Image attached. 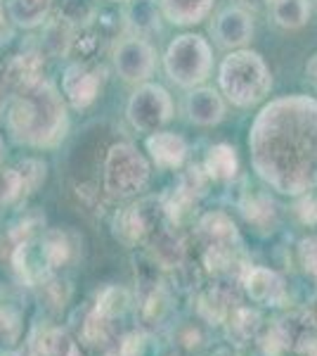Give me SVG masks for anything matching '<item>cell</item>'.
I'll use <instances>...</instances> for the list:
<instances>
[{
  "mask_svg": "<svg viewBox=\"0 0 317 356\" xmlns=\"http://www.w3.org/2000/svg\"><path fill=\"white\" fill-rule=\"evenodd\" d=\"M251 166L282 195L317 188V97H275L256 114L249 131Z\"/></svg>",
  "mask_w": 317,
  "mask_h": 356,
  "instance_id": "6da1fadb",
  "label": "cell"
},
{
  "mask_svg": "<svg viewBox=\"0 0 317 356\" xmlns=\"http://www.w3.org/2000/svg\"><path fill=\"white\" fill-rule=\"evenodd\" d=\"M8 126L17 143L36 147L57 145L67 131V112L55 86L36 81L22 90L10 110Z\"/></svg>",
  "mask_w": 317,
  "mask_h": 356,
  "instance_id": "7a4b0ae2",
  "label": "cell"
},
{
  "mask_svg": "<svg viewBox=\"0 0 317 356\" xmlns=\"http://www.w3.org/2000/svg\"><path fill=\"white\" fill-rule=\"evenodd\" d=\"M221 95L234 107H253L263 102L273 90V74L261 53L251 48L230 50L218 67Z\"/></svg>",
  "mask_w": 317,
  "mask_h": 356,
  "instance_id": "3957f363",
  "label": "cell"
},
{
  "mask_svg": "<svg viewBox=\"0 0 317 356\" xmlns=\"http://www.w3.org/2000/svg\"><path fill=\"white\" fill-rule=\"evenodd\" d=\"M169 79L180 88H197L213 72V50L199 33H182L173 38L164 55Z\"/></svg>",
  "mask_w": 317,
  "mask_h": 356,
  "instance_id": "277c9868",
  "label": "cell"
},
{
  "mask_svg": "<svg viewBox=\"0 0 317 356\" xmlns=\"http://www.w3.org/2000/svg\"><path fill=\"white\" fill-rule=\"evenodd\" d=\"M152 166L130 143L112 145L105 162V191L109 197L128 200L149 186Z\"/></svg>",
  "mask_w": 317,
  "mask_h": 356,
  "instance_id": "5b68a950",
  "label": "cell"
},
{
  "mask_svg": "<svg viewBox=\"0 0 317 356\" xmlns=\"http://www.w3.org/2000/svg\"><path fill=\"white\" fill-rule=\"evenodd\" d=\"M173 119V100L159 83H140L128 100V122L140 134L161 131Z\"/></svg>",
  "mask_w": 317,
  "mask_h": 356,
  "instance_id": "8992f818",
  "label": "cell"
},
{
  "mask_svg": "<svg viewBox=\"0 0 317 356\" xmlns=\"http://www.w3.org/2000/svg\"><path fill=\"white\" fill-rule=\"evenodd\" d=\"M114 65L123 81L145 83L157 67V53H154L152 43L142 36H130L119 43L117 53H114Z\"/></svg>",
  "mask_w": 317,
  "mask_h": 356,
  "instance_id": "52a82bcc",
  "label": "cell"
},
{
  "mask_svg": "<svg viewBox=\"0 0 317 356\" xmlns=\"http://www.w3.org/2000/svg\"><path fill=\"white\" fill-rule=\"evenodd\" d=\"M213 41L225 50H239L251 41L253 36V19L249 10L241 5H230L218 13L211 26Z\"/></svg>",
  "mask_w": 317,
  "mask_h": 356,
  "instance_id": "ba28073f",
  "label": "cell"
},
{
  "mask_svg": "<svg viewBox=\"0 0 317 356\" xmlns=\"http://www.w3.org/2000/svg\"><path fill=\"white\" fill-rule=\"evenodd\" d=\"M65 95L69 97L76 110H85L97 100L102 88V69H97L88 62H76L67 69L65 81H62Z\"/></svg>",
  "mask_w": 317,
  "mask_h": 356,
  "instance_id": "9c48e42d",
  "label": "cell"
},
{
  "mask_svg": "<svg viewBox=\"0 0 317 356\" xmlns=\"http://www.w3.org/2000/svg\"><path fill=\"white\" fill-rule=\"evenodd\" d=\"M241 285H244L246 295L253 302L265 304V307H280L286 300V285L282 275L273 268L265 266H249L241 273Z\"/></svg>",
  "mask_w": 317,
  "mask_h": 356,
  "instance_id": "30bf717a",
  "label": "cell"
},
{
  "mask_svg": "<svg viewBox=\"0 0 317 356\" xmlns=\"http://www.w3.org/2000/svg\"><path fill=\"white\" fill-rule=\"evenodd\" d=\"M149 259L159 268H180L185 261V240L169 221L149 233Z\"/></svg>",
  "mask_w": 317,
  "mask_h": 356,
  "instance_id": "8fae6325",
  "label": "cell"
},
{
  "mask_svg": "<svg viewBox=\"0 0 317 356\" xmlns=\"http://www.w3.org/2000/svg\"><path fill=\"white\" fill-rule=\"evenodd\" d=\"M185 110L192 124L197 126H216L225 119V97L213 86H197L189 88Z\"/></svg>",
  "mask_w": 317,
  "mask_h": 356,
  "instance_id": "7c38bea8",
  "label": "cell"
},
{
  "mask_svg": "<svg viewBox=\"0 0 317 356\" xmlns=\"http://www.w3.org/2000/svg\"><path fill=\"white\" fill-rule=\"evenodd\" d=\"M78 254H80V247L76 243V235L71 231L55 228V231H48L43 235L38 257L48 271H62L69 264L76 261Z\"/></svg>",
  "mask_w": 317,
  "mask_h": 356,
  "instance_id": "4fadbf2b",
  "label": "cell"
},
{
  "mask_svg": "<svg viewBox=\"0 0 317 356\" xmlns=\"http://www.w3.org/2000/svg\"><path fill=\"white\" fill-rule=\"evenodd\" d=\"M149 157L159 169H180L187 157V143L173 131H154L145 143Z\"/></svg>",
  "mask_w": 317,
  "mask_h": 356,
  "instance_id": "5bb4252c",
  "label": "cell"
},
{
  "mask_svg": "<svg viewBox=\"0 0 317 356\" xmlns=\"http://www.w3.org/2000/svg\"><path fill=\"white\" fill-rule=\"evenodd\" d=\"M197 235L204 245H239L237 223L225 211H209L197 221Z\"/></svg>",
  "mask_w": 317,
  "mask_h": 356,
  "instance_id": "9a60e30c",
  "label": "cell"
},
{
  "mask_svg": "<svg viewBox=\"0 0 317 356\" xmlns=\"http://www.w3.org/2000/svg\"><path fill=\"white\" fill-rule=\"evenodd\" d=\"M216 0H159L161 15L175 26H194L211 15Z\"/></svg>",
  "mask_w": 317,
  "mask_h": 356,
  "instance_id": "2e32d148",
  "label": "cell"
},
{
  "mask_svg": "<svg viewBox=\"0 0 317 356\" xmlns=\"http://www.w3.org/2000/svg\"><path fill=\"white\" fill-rule=\"evenodd\" d=\"M40 69H43V65H40L36 55H19L0 69V79L10 90H24L40 81Z\"/></svg>",
  "mask_w": 317,
  "mask_h": 356,
  "instance_id": "e0dca14e",
  "label": "cell"
},
{
  "mask_svg": "<svg viewBox=\"0 0 317 356\" xmlns=\"http://www.w3.org/2000/svg\"><path fill=\"white\" fill-rule=\"evenodd\" d=\"M234 304H237V297H234L232 290L225 288V285H213L211 290H206L204 295L199 297V314L204 316L209 323L218 325L228 321Z\"/></svg>",
  "mask_w": 317,
  "mask_h": 356,
  "instance_id": "ac0fdd59",
  "label": "cell"
},
{
  "mask_svg": "<svg viewBox=\"0 0 317 356\" xmlns=\"http://www.w3.org/2000/svg\"><path fill=\"white\" fill-rule=\"evenodd\" d=\"M241 214L244 219L253 223L256 228L261 231H273L277 226V204L270 195L265 193H253V195H246V200L241 202Z\"/></svg>",
  "mask_w": 317,
  "mask_h": 356,
  "instance_id": "d6986e66",
  "label": "cell"
},
{
  "mask_svg": "<svg viewBox=\"0 0 317 356\" xmlns=\"http://www.w3.org/2000/svg\"><path fill=\"white\" fill-rule=\"evenodd\" d=\"M204 171L211 181H232L239 171V157L237 150L228 143L213 145L204 159Z\"/></svg>",
  "mask_w": 317,
  "mask_h": 356,
  "instance_id": "ffe728a7",
  "label": "cell"
},
{
  "mask_svg": "<svg viewBox=\"0 0 317 356\" xmlns=\"http://www.w3.org/2000/svg\"><path fill=\"white\" fill-rule=\"evenodd\" d=\"M225 323H228L230 342L237 344V347H244V344H249L251 340H256L258 330H261V314L253 312V309L237 307L230 312Z\"/></svg>",
  "mask_w": 317,
  "mask_h": 356,
  "instance_id": "44dd1931",
  "label": "cell"
},
{
  "mask_svg": "<svg viewBox=\"0 0 317 356\" xmlns=\"http://www.w3.org/2000/svg\"><path fill=\"white\" fill-rule=\"evenodd\" d=\"M128 3L130 8L126 10V19L137 36L159 31V10L154 0H128Z\"/></svg>",
  "mask_w": 317,
  "mask_h": 356,
  "instance_id": "7402d4cb",
  "label": "cell"
},
{
  "mask_svg": "<svg viewBox=\"0 0 317 356\" xmlns=\"http://www.w3.org/2000/svg\"><path fill=\"white\" fill-rule=\"evenodd\" d=\"M273 8L275 24L282 29H301L310 19V3L308 0H277L270 5Z\"/></svg>",
  "mask_w": 317,
  "mask_h": 356,
  "instance_id": "603a6c76",
  "label": "cell"
},
{
  "mask_svg": "<svg viewBox=\"0 0 317 356\" xmlns=\"http://www.w3.org/2000/svg\"><path fill=\"white\" fill-rule=\"evenodd\" d=\"M50 3L53 0H10L8 10L17 24L31 29L45 22V17L50 13Z\"/></svg>",
  "mask_w": 317,
  "mask_h": 356,
  "instance_id": "cb8c5ba5",
  "label": "cell"
},
{
  "mask_svg": "<svg viewBox=\"0 0 317 356\" xmlns=\"http://www.w3.org/2000/svg\"><path fill=\"white\" fill-rule=\"evenodd\" d=\"M237 250L239 245H206L204 250V266L213 275H228L237 266Z\"/></svg>",
  "mask_w": 317,
  "mask_h": 356,
  "instance_id": "d4e9b609",
  "label": "cell"
},
{
  "mask_svg": "<svg viewBox=\"0 0 317 356\" xmlns=\"http://www.w3.org/2000/svg\"><path fill=\"white\" fill-rule=\"evenodd\" d=\"M128 304H130L128 290L119 288V285H109V288L102 290L100 297H97L95 312L100 316H105L107 321H114V318H119V316L126 314Z\"/></svg>",
  "mask_w": 317,
  "mask_h": 356,
  "instance_id": "484cf974",
  "label": "cell"
},
{
  "mask_svg": "<svg viewBox=\"0 0 317 356\" xmlns=\"http://www.w3.org/2000/svg\"><path fill=\"white\" fill-rule=\"evenodd\" d=\"M209 183H211V178L204 171V166L192 164L185 171V174L180 176L178 191H182V193L187 195V197H192V200H197V202H199V200L204 197L206 193H209Z\"/></svg>",
  "mask_w": 317,
  "mask_h": 356,
  "instance_id": "4316f807",
  "label": "cell"
},
{
  "mask_svg": "<svg viewBox=\"0 0 317 356\" xmlns=\"http://www.w3.org/2000/svg\"><path fill=\"white\" fill-rule=\"evenodd\" d=\"M71 29H69V22H65L60 17V19L55 22V24L48 26V31H45V48L50 50L53 55H65L69 48H71Z\"/></svg>",
  "mask_w": 317,
  "mask_h": 356,
  "instance_id": "83f0119b",
  "label": "cell"
},
{
  "mask_svg": "<svg viewBox=\"0 0 317 356\" xmlns=\"http://www.w3.org/2000/svg\"><path fill=\"white\" fill-rule=\"evenodd\" d=\"M19 178H22V188H24V195L36 193L45 181V164L40 159H24L19 164Z\"/></svg>",
  "mask_w": 317,
  "mask_h": 356,
  "instance_id": "f1b7e54d",
  "label": "cell"
},
{
  "mask_svg": "<svg viewBox=\"0 0 317 356\" xmlns=\"http://www.w3.org/2000/svg\"><path fill=\"white\" fill-rule=\"evenodd\" d=\"M24 195L22 178L17 169H0V204H10Z\"/></svg>",
  "mask_w": 317,
  "mask_h": 356,
  "instance_id": "f546056e",
  "label": "cell"
},
{
  "mask_svg": "<svg viewBox=\"0 0 317 356\" xmlns=\"http://www.w3.org/2000/svg\"><path fill=\"white\" fill-rule=\"evenodd\" d=\"M293 214H296L298 221L305 223V226H317V193L308 191V193L298 195Z\"/></svg>",
  "mask_w": 317,
  "mask_h": 356,
  "instance_id": "4dcf8cb0",
  "label": "cell"
},
{
  "mask_svg": "<svg viewBox=\"0 0 317 356\" xmlns=\"http://www.w3.org/2000/svg\"><path fill=\"white\" fill-rule=\"evenodd\" d=\"M298 259H301V266L305 268V273L317 278V238L301 240V245H298Z\"/></svg>",
  "mask_w": 317,
  "mask_h": 356,
  "instance_id": "1f68e13d",
  "label": "cell"
},
{
  "mask_svg": "<svg viewBox=\"0 0 317 356\" xmlns=\"http://www.w3.org/2000/svg\"><path fill=\"white\" fill-rule=\"evenodd\" d=\"M19 335V321L8 309H0V342H15Z\"/></svg>",
  "mask_w": 317,
  "mask_h": 356,
  "instance_id": "d6a6232c",
  "label": "cell"
},
{
  "mask_svg": "<svg viewBox=\"0 0 317 356\" xmlns=\"http://www.w3.org/2000/svg\"><path fill=\"white\" fill-rule=\"evenodd\" d=\"M305 79H308V83L317 90V50L308 57V62H305Z\"/></svg>",
  "mask_w": 317,
  "mask_h": 356,
  "instance_id": "836d02e7",
  "label": "cell"
},
{
  "mask_svg": "<svg viewBox=\"0 0 317 356\" xmlns=\"http://www.w3.org/2000/svg\"><path fill=\"white\" fill-rule=\"evenodd\" d=\"M303 318H305V323H308V325H315V328H317V297L308 304V309H305Z\"/></svg>",
  "mask_w": 317,
  "mask_h": 356,
  "instance_id": "e575fe53",
  "label": "cell"
},
{
  "mask_svg": "<svg viewBox=\"0 0 317 356\" xmlns=\"http://www.w3.org/2000/svg\"><path fill=\"white\" fill-rule=\"evenodd\" d=\"M265 3V0H241V8H261V5Z\"/></svg>",
  "mask_w": 317,
  "mask_h": 356,
  "instance_id": "d590c367",
  "label": "cell"
},
{
  "mask_svg": "<svg viewBox=\"0 0 317 356\" xmlns=\"http://www.w3.org/2000/svg\"><path fill=\"white\" fill-rule=\"evenodd\" d=\"M213 356H239V354L232 352V349H218V352H213Z\"/></svg>",
  "mask_w": 317,
  "mask_h": 356,
  "instance_id": "8d00e7d4",
  "label": "cell"
},
{
  "mask_svg": "<svg viewBox=\"0 0 317 356\" xmlns=\"http://www.w3.org/2000/svg\"><path fill=\"white\" fill-rule=\"evenodd\" d=\"M3 19H5V15H3V3H0V26H3Z\"/></svg>",
  "mask_w": 317,
  "mask_h": 356,
  "instance_id": "74e56055",
  "label": "cell"
},
{
  "mask_svg": "<svg viewBox=\"0 0 317 356\" xmlns=\"http://www.w3.org/2000/svg\"><path fill=\"white\" fill-rule=\"evenodd\" d=\"M0 157H3V140H0Z\"/></svg>",
  "mask_w": 317,
  "mask_h": 356,
  "instance_id": "f35d334b",
  "label": "cell"
},
{
  "mask_svg": "<svg viewBox=\"0 0 317 356\" xmlns=\"http://www.w3.org/2000/svg\"><path fill=\"white\" fill-rule=\"evenodd\" d=\"M265 3H268V5H273V3H277V0H265Z\"/></svg>",
  "mask_w": 317,
  "mask_h": 356,
  "instance_id": "ab89813d",
  "label": "cell"
}]
</instances>
